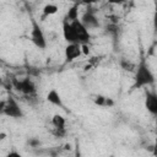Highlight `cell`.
<instances>
[{
    "instance_id": "7a4b0ae2",
    "label": "cell",
    "mask_w": 157,
    "mask_h": 157,
    "mask_svg": "<svg viewBox=\"0 0 157 157\" xmlns=\"http://www.w3.org/2000/svg\"><path fill=\"white\" fill-rule=\"evenodd\" d=\"M1 113L13 119H18L23 117V112L13 97H9L6 101L1 103Z\"/></svg>"
},
{
    "instance_id": "d6986e66",
    "label": "cell",
    "mask_w": 157,
    "mask_h": 157,
    "mask_svg": "<svg viewBox=\"0 0 157 157\" xmlns=\"http://www.w3.org/2000/svg\"><path fill=\"white\" fill-rule=\"evenodd\" d=\"M99 0H82L83 4H94V2H98Z\"/></svg>"
},
{
    "instance_id": "8992f818",
    "label": "cell",
    "mask_w": 157,
    "mask_h": 157,
    "mask_svg": "<svg viewBox=\"0 0 157 157\" xmlns=\"http://www.w3.org/2000/svg\"><path fill=\"white\" fill-rule=\"evenodd\" d=\"M145 108L146 110L157 117V93L153 91H146L145 92Z\"/></svg>"
},
{
    "instance_id": "ffe728a7",
    "label": "cell",
    "mask_w": 157,
    "mask_h": 157,
    "mask_svg": "<svg viewBox=\"0 0 157 157\" xmlns=\"http://www.w3.org/2000/svg\"><path fill=\"white\" fill-rule=\"evenodd\" d=\"M156 132H157V119H156Z\"/></svg>"
},
{
    "instance_id": "3957f363",
    "label": "cell",
    "mask_w": 157,
    "mask_h": 157,
    "mask_svg": "<svg viewBox=\"0 0 157 157\" xmlns=\"http://www.w3.org/2000/svg\"><path fill=\"white\" fill-rule=\"evenodd\" d=\"M31 40L32 43L39 48V49H45L47 47V39L44 36V32L42 29V27L39 26V23L32 18V27H31Z\"/></svg>"
},
{
    "instance_id": "2e32d148",
    "label": "cell",
    "mask_w": 157,
    "mask_h": 157,
    "mask_svg": "<svg viewBox=\"0 0 157 157\" xmlns=\"http://www.w3.org/2000/svg\"><path fill=\"white\" fill-rule=\"evenodd\" d=\"M152 25L153 29L157 33V0H155V11H153V17H152Z\"/></svg>"
},
{
    "instance_id": "6da1fadb",
    "label": "cell",
    "mask_w": 157,
    "mask_h": 157,
    "mask_svg": "<svg viewBox=\"0 0 157 157\" xmlns=\"http://www.w3.org/2000/svg\"><path fill=\"white\" fill-rule=\"evenodd\" d=\"M155 82V76L148 66V64L142 59L137 66L135 67V76H134V88H141L145 86H150Z\"/></svg>"
},
{
    "instance_id": "30bf717a",
    "label": "cell",
    "mask_w": 157,
    "mask_h": 157,
    "mask_svg": "<svg viewBox=\"0 0 157 157\" xmlns=\"http://www.w3.org/2000/svg\"><path fill=\"white\" fill-rule=\"evenodd\" d=\"M47 101L54 105H58V107H63V101H61V97L60 94L58 93L56 90H50L48 93H47Z\"/></svg>"
},
{
    "instance_id": "277c9868",
    "label": "cell",
    "mask_w": 157,
    "mask_h": 157,
    "mask_svg": "<svg viewBox=\"0 0 157 157\" xmlns=\"http://www.w3.org/2000/svg\"><path fill=\"white\" fill-rule=\"evenodd\" d=\"M12 85L18 92H21V93H23L26 96H31V94L36 93V85L28 77L22 78V80H13Z\"/></svg>"
},
{
    "instance_id": "9a60e30c",
    "label": "cell",
    "mask_w": 157,
    "mask_h": 157,
    "mask_svg": "<svg viewBox=\"0 0 157 157\" xmlns=\"http://www.w3.org/2000/svg\"><path fill=\"white\" fill-rule=\"evenodd\" d=\"M120 65H121V67L124 69V70H126V71H132L136 66L132 64V63H130V61H128L126 59H123L121 61H120Z\"/></svg>"
},
{
    "instance_id": "52a82bcc",
    "label": "cell",
    "mask_w": 157,
    "mask_h": 157,
    "mask_svg": "<svg viewBox=\"0 0 157 157\" xmlns=\"http://www.w3.org/2000/svg\"><path fill=\"white\" fill-rule=\"evenodd\" d=\"M82 54V45L80 43H67L65 47V59L66 61H72Z\"/></svg>"
},
{
    "instance_id": "5bb4252c",
    "label": "cell",
    "mask_w": 157,
    "mask_h": 157,
    "mask_svg": "<svg viewBox=\"0 0 157 157\" xmlns=\"http://www.w3.org/2000/svg\"><path fill=\"white\" fill-rule=\"evenodd\" d=\"M94 102L99 105H113V101L109 99V98H105V97H102V96H97Z\"/></svg>"
},
{
    "instance_id": "5b68a950",
    "label": "cell",
    "mask_w": 157,
    "mask_h": 157,
    "mask_svg": "<svg viewBox=\"0 0 157 157\" xmlns=\"http://www.w3.org/2000/svg\"><path fill=\"white\" fill-rule=\"evenodd\" d=\"M74 29H75V33L77 36V39H78V43L80 44H87L90 42V38H91V34L88 32V28H86V26L81 22V20H75L71 22Z\"/></svg>"
},
{
    "instance_id": "9c48e42d",
    "label": "cell",
    "mask_w": 157,
    "mask_h": 157,
    "mask_svg": "<svg viewBox=\"0 0 157 157\" xmlns=\"http://www.w3.org/2000/svg\"><path fill=\"white\" fill-rule=\"evenodd\" d=\"M81 22H82V23L86 26V28H88V29H93V28L99 27V21H98V18H97L96 15H94L93 12H91V11H87V12H85V13L82 15Z\"/></svg>"
},
{
    "instance_id": "ba28073f",
    "label": "cell",
    "mask_w": 157,
    "mask_h": 157,
    "mask_svg": "<svg viewBox=\"0 0 157 157\" xmlns=\"http://www.w3.org/2000/svg\"><path fill=\"white\" fill-rule=\"evenodd\" d=\"M63 36L67 43H78L77 36L75 33V29H74L71 22H69L66 20H63Z\"/></svg>"
},
{
    "instance_id": "4fadbf2b",
    "label": "cell",
    "mask_w": 157,
    "mask_h": 157,
    "mask_svg": "<svg viewBox=\"0 0 157 157\" xmlns=\"http://www.w3.org/2000/svg\"><path fill=\"white\" fill-rule=\"evenodd\" d=\"M56 12H58V6L54 5V4H47V5L43 7V17L54 15V13H56Z\"/></svg>"
},
{
    "instance_id": "e0dca14e",
    "label": "cell",
    "mask_w": 157,
    "mask_h": 157,
    "mask_svg": "<svg viewBox=\"0 0 157 157\" xmlns=\"http://www.w3.org/2000/svg\"><path fill=\"white\" fill-rule=\"evenodd\" d=\"M28 142H29V145H31V146H33V147H36V146H38V145H40V142H39V140H36V139H32V140H29Z\"/></svg>"
},
{
    "instance_id": "8fae6325",
    "label": "cell",
    "mask_w": 157,
    "mask_h": 157,
    "mask_svg": "<svg viewBox=\"0 0 157 157\" xmlns=\"http://www.w3.org/2000/svg\"><path fill=\"white\" fill-rule=\"evenodd\" d=\"M64 20L69 21V22H72L75 20H78V2H75L66 12Z\"/></svg>"
},
{
    "instance_id": "ac0fdd59",
    "label": "cell",
    "mask_w": 157,
    "mask_h": 157,
    "mask_svg": "<svg viewBox=\"0 0 157 157\" xmlns=\"http://www.w3.org/2000/svg\"><path fill=\"white\" fill-rule=\"evenodd\" d=\"M109 4H113V5H120V4H124L125 0H108Z\"/></svg>"
},
{
    "instance_id": "7c38bea8",
    "label": "cell",
    "mask_w": 157,
    "mask_h": 157,
    "mask_svg": "<svg viewBox=\"0 0 157 157\" xmlns=\"http://www.w3.org/2000/svg\"><path fill=\"white\" fill-rule=\"evenodd\" d=\"M65 118L60 114H54L53 118H52V125L55 128V129H65Z\"/></svg>"
}]
</instances>
